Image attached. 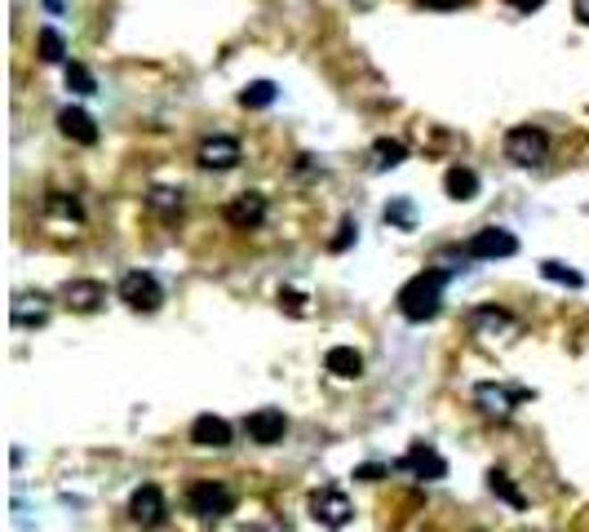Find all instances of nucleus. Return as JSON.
Wrapping results in <instances>:
<instances>
[{
  "label": "nucleus",
  "instance_id": "nucleus-1",
  "mask_svg": "<svg viewBox=\"0 0 589 532\" xmlns=\"http://www.w3.org/2000/svg\"><path fill=\"white\" fill-rule=\"evenodd\" d=\"M444 284H448V270H417L403 288H399V315L408 320V324H426V320H435L439 315V306H444Z\"/></svg>",
  "mask_w": 589,
  "mask_h": 532
},
{
  "label": "nucleus",
  "instance_id": "nucleus-2",
  "mask_svg": "<svg viewBox=\"0 0 589 532\" xmlns=\"http://www.w3.org/2000/svg\"><path fill=\"white\" fill-rule=\"evenodd\" d=\"M236 488L231 484H222V479H195L191 488H187V511L195 515V520H204V524H213V520H227L231 511H236Z\"/></svg>",
  "mask_w": 589,
  "mask_h": 532
},
{
  "label": "nucleus",
  "instance_id": "nucleus-3",
  "mask_svg": "<svg viewBox=\"0 0 589 532\" xmlns=\"http://www.w3.org/2000/svg\"><path fill=\"white\" fill-rule=\"evenodd\" d=\"M545 155H550V133L541 125H514L505 133V160L536 169V164H545Z\"/></svg>",
  "mask_w": 589,
  "mask_h": 532
},
{
  "label": "nucleus",
  "instance_id": "nucleus-4",
  "mask_svg": "<svg viewBox=\"0 0 589 532\" xmlns=\"http://www.w3.org/2000/svg\"><path fill=\"white\" fill-rule=\"evenodd\" d=\"M116 293L129 311H142V315H151V311L164 306V284H160L151 270H129V275L120 279Z\"/></svg>",
  "mask_w": 589,
  "mask_h": 532
},
{
  "label": "nucleus",
  "instance_id": "nucleus-5",
  "mask_svg": "<svg viewBox=\"0 0 589 532\" xmlns=\"http://www.w3.org/2000/svg\"><path fill=\"white\" fill-rule=\"evenodd\" d=\"M461 249H466L470 262H496V258H514L518 254V236L505 231V227H483V231H474Z\"/></svg>",
  "mask_w": 589,
  "mask_h": 532
},
{
  "label": "nucleus",
  "instance_id": "nucleus-6",
  "mask_svg": "<svg viewBox=\"0 0 589 532\" xmlns=\"http://www.w3.org/2000/svg\"><path fill=\"white\" fill-rule=\"evenodd\" d=\"M394 470H408V475H417V479H426V484L448 479V461H444V453H439L435 444H412V448L394 461Z\"/></svg>",
  "mask_w": 589,
  "mask_h": 532
},
{
  "label": "nucleus",
  "instance_id": "nucleus-7",
  "mask_svg": "<svg viewBox=\"0 0 589 532\" xmlns=\"http://www.w3.org/2000/svg\"><path fill=\"white\" fill-rule=\"evenodd\" d=\"M311 515L324 524V528H346L354 520V506H351V497L342 493V488H319L315 497H311Z\"/></svg>",
  "mask_w": 589,
  "mask_h": 532
},
{
  "label": "nucleus",
  "instance_id": "nucleus-8",
  "mask_svg": "<svg viewBox=\"0 0 589 532\" xmlns=\"http://www.w3.org/2000/svg\"><path fill=\"white\" fill-rule=\"evenodd\" d=\"M222 218H227L236 231H257V227L266 222V195H261V191H244V195H236V200L222 209Z\"/></svg>",
  "mask_w": 589,
  "mask_h": 532
},
{
  "label": "nucleus",
  "instance_id": "nucleus-9",
  "mask_svg": "<svg viewBox=\"0 0 589 532\" xmlns=\"http://www.w3.org/2000/svg\"><path fill=\"white\" fill-rule=\"evenodd\" d=\"M164 515H169V506H164V493H160L155 484H142V488L129 497V520H133V524L155 528V524H164Z\"/></svg>",
  "mask_w": 589,
  "mask_h": 532
},
{
  "label": "nucleus",
  "instance_id": "nucleus-10",
  "mask_svg": "<svg viewBox=\"0 0 589 532\" xmlns=\"http://www.w3.org/2000/svg\"><path fill=\"white\" fill-rule=\"evenodd\" d=\"M244 430H248V439L253 444H279L284 439V430H288V417H284V408H257V412H248V421H244Z\"/></svg>",
  "mask_w": 589,
  "mask_h": 532
},
{
  "label": "nucleus",
  "instance_id": "nucleus-11",
  "mask_svg": "<svg viewBox=\"0 0 589 532\" xmlns=\"http://www.w3.org/2000/svg\"><path fill=\"white\" fill-rule=\"evenodd\" d=\"M195 160H200L204 169H218V173H222V169H236L239 160H244V146H239L236 137H222V133H218V137H204V142H200Z\"/></svg>",
  "mask_w": 589,
  "mask_h": 532
},
{
  "label": "nucleus",
  "instance_id": "nucleus-12",
  "mask_svg": "<svg viewBox=\"0 0 589 532\" xmlns=\"http://www.w3.org/2000/svg\"><path fill=\"white\" fill-rule=\"evenodd\" d=\"M103 302H107V284H98V279H67L62 284V306H71L80 315L98 311Z\"/></svg>",
  "mask_w": 589,
  "mask_h": 532
},
{
  "label": "nucleus",
  "instance_id": "nucleus-13",
  "mask_svg": "<svg viewBox=\"0 0 589 532\" xmlns=\"http://www.w3.org/2000/svg\"><path fill=\"white\" fill-rule=\"evenodd\" d=\"M9 320H13V328H40L49 320V297L45 293H13Z\"/></svg>",
  "mask_w": 589,
  "mask_h": 532
},
{
  "label": "nucleus",
  "instance_id": "nucleus-14",
  "mask_svg": "<svg viewBox=\"0 0 589 532\" xmlns=\"http://www.w3.org/2000/svg\"><path fill=\"white\" fill-rule=\"evenodd\" d=\"M474 399H478V408H483L487 417H510L514 403L527 399V391H505V387H496V382H478V387H474Z\"/></svg>",
  "mask_w": 589,
  "mask_h": 532
},
{
  "label": "nucleus",
  "instance_id": "nucleus-15",
  "mask_svg": "<svg viewBox=\"0 0 589 532\" xmlns=\"http://www.w3.org/2000/svg\"><path fill=\"white\" fill-rule=\"evenodd\" d=\"M191 444L195 448H231V421L227 417H213V412L195 417L191 421Z\"/></svg>",
  "mask_w": 589,
  "mask_h": 532
},
{
  "label": "nucleus",
  "instance_id": "nucleus-16",
  "mask_svg": "<svg viewBox=\"0 0 589 532\" xmlns=\"http://www.w3.org/2000/svg\"><path fill=\"white\" fill-rule=\"evenodd\" d=\"M466 324H470L478 337H496V333H510L514 328V315L487 302V306H474L470 315H466Z\"/></svg>",
  "mask_w": 589,
  "mask_h": 532
},
{
  "label": "nucleus",
  "instance_id": "nucleus-17",
  "mask_svg": "<svg viewBox=\"0 0 589 532\" xmlns=\"http://www.w3.org/2000/svg\"><path fill=\"white\" fill-rule=\"evenodd\" d=\"M58 129L67 133L71 142H80V146H94V142H98V125H94V116L80 112V107H62V112H58Z\"/></svg>",
  "mask_w": 589,
  "mask_h": 532
},
{
  "label": "nucleus",
  "instance_id": "nucleus-18",
  "mask_svg": "<svg viewBox=\"0 0 589 532\" xmlns=\"http://www.w3.org/2000/svg\"><path fill=\"white\" fill-rule=\"evenodd\" d=\"M182 204H187V200H182V187H151V191H146V209L160 213L164 222H173V218L182 213Z\"/></svg>",
  "mask_w": 589,
  "mask_h": 532
},
{
  "label": "nucleus",
  "instance_id": "nucleus-19",
  "mask_svg": "<svg viewBox=\"0 0 589 532\" xmlns=\"http://www.w3.org/2000/svg\"><path fill=\"white\" fill-rule=\"evenodd\" d=\"M324 369H328L333 378H346V382H351V378L363 373V355H359L354 346H333V351L324 355Z\"/></svg>",
  "mask_w": 589,
  "mask_h": 532
},
{
  "label": "nucleus",
  "instance_id": "nucleus-20",
  "mask_svg": "<svg viewBox=\"0 0 589 532\" xmlns=\"http://www.w3.org/2000/svg\"><path fill=\"white\" fill-rule=\"evenodd\" d=\"M444 191H448L452 200L466 204V200L478 195V173H474V169H461V164H452V169L444 173Z\"/></svg>",
  "mask_w": 589,
  "mask_h": 532
},
{
  "label": "nucleus",
  "instance_id": "nucleus-21",
  "mask_svg": "<svg viewBox=\"0 0 589 532\" xmlns=\"http://www.w3.org/2000/svg\"><path fill=\"white\" fill-rule=\"evenodd\" d=\"M403 160H408V146H403L399 137H377V142H372V169H377V173L399 169Z\"/></svg>",
  "mask_w": 589,
  "mask_h": 532
},
{
  "label": "nucleus",
  "instance_id": "nucleus-22",
  "mask_svg": "<svg viewBox=\"0 0 589 532\" xmlns=\"http://www.w3.org/2000/svg\"><path fill=\"white\" fill-rule=\"evenodd\" d=\"M275 80H253V85H244L239 89V107H248V112H261V107H270L275 103Z\"/></svg>",
  "mask_w": 589,
  "mask_h": 532
},
{
  "label": "nucleus",
  "instance_id": "nucleus-23",
  "mask_svg": "<svg viewBox=\"0 0 589 532\" xmlns=\"http://www.w3.org/2000/svg\"><path fill=\"white\" fill-rule=\"evenodd\" d=\"M487 488H492V497H501V502H505V506H514V511H523V506H527V497L514 488V479H510L505 470H492V475H487Z\"/></svg>",
  "mask_w": 589,
  "mask_h": 532
},
{
  "label": "nucleus",
  "instance_id": "nucleus-24",
  "mask_svg": "<svg viewBox=\"0 0 589 532\" xmlns=\"http://www.w3.org/2000/svg\"><path fill=\"white\" fill-rule=\"evenodd\" d=\"M36 54H40V62H49V67H54V62H62V54H67V40H62L54 27H45V31L36 36Z\"/></svg>",
  "mask_w": 589,
  "mask_h": 532
},
{
  "label": "nucleus",
  "instance_id": "nucleus-25",
  "mask_svg": "<svg viewBox=\"0 0 589 532\" xmlns=\"http://www.w3.org/2000/svg\"><path fill=\"white\" fill-rule=\"evenodd\" d=\"M386 222L399 227V231H417V209H412V200H408V195L390 200V204H386Z\"/></svg>",
  "mask_w": 589,
  "mask_h": 532
},
{
  "label": "nucleus",
  "instance_id": "nucleus-26",
  "mask_svg": "<svg viewBox=\"0 0 589 532\" xmlns=\"http://www.w3.org/2000/svg\"><path fill=\"white\" fill-rule=\"evenodd\" d=\"M67 89H71V94H80V98H89V94H98V80H94V71H89V67L67 62Z\"/></svg>",
  "mask_w": 589,
  "mask_h": 532
},
{
  "label": "nucleus",
  "instance_id": "nucleus-27",
  "mask_svg": "<svg viewBox=\"0 0 589 532\" xmlns=\"http://www.w3.org/2000/svg\"><path fill=\"white\" fill-rule=\"evenodd\" d=\"M541 275H545V279H554V284H568V288H581V284H585V275H581V270H572L568 262H554V258H550V262H541Z\"/></svg>",
  "mask_w": 589,
  "mask_h": 532
},
{
  "label": "nucleus",
  "instance_id": "nucleus-28",
  "mask_svg": "<svg viewBox=\"0 0 589 532\" xmlns=\"http://www.w3.org/2000/svg\"><path fill=\"white\" fill-rule=\"evenodd\" d=\"M45 209H49V213H58V218H71V222H80V218H85L80 200H76V195H62V191H54V195L45 200Z\"/></svg>",
  "mask_w": 589,
  "mask_h": 532
},
{
  "label": "nucleus",
  "instance_id": "nucleus-29",
  "mask_svg": "<svg viewBox=\"0 0 589 532\" xmlns=\"http://www.w3.org/2000/svg\"><path fill=\"white\" fill-rule=\"evenodd\" d=\"M354 236H359V222H354V218H342V227H337V236L328 240V249H333V254H346L354 245Z\"/></svg>",
  "mask_w": 589,
  "mask_h": 532
},
{
  "label": "nucleus",
  "instance_id": "nucleus-30",
  "mask_svg": "<svg viewBox=\"0 0 589 532\" xmlns=\"http://www.w3.org/2000/svg\"><path fill=\"white\" fill-rule=\"evenodd\" d=\"M381 475H390V466H381V461H368V466L354 470V479H363V484H377Z\"/></svg>",
  "mask_w": 589,
  "mask_h": 532
},
{
  "label": "nucleus",
  "instance_id": "nucleus-31",
  "mask_svg": "<svg viewBox=\"0 0 589 532\" xmlns=\"http://www.w3.org/2000/svg\"><path fill=\"white\" fill-rule=\"evenodd\" d=\"M279 306H288L293 315H306V297H302V293H293V288H284V293H279Z\"/></svg>",
  "mask_w": 589,
  "mask_h": 532
},
{
  "label": "nucleus",
  "instance_id": "nucleus-32",
  "mask_svg": "<svg viewBox=\"0 0 589 532\" xmlns=\"http://www.w3.org/2000/svg\"><path fill=\"white\" fill-rule=\"evenodd\" d=\"M505 4H514V9H523V13H532V9H541L545 0H505Z\"/></svg>",
  "mask_w": 589,
  "mask_h": 532
},
{
  "label": "nucleus",
  "instance_id": "nucleus-33",
  "mask_svg": "<svg viewBox=\"0 0 589 532\" xmlns=\"http://www.w3.org/2000/svg\"><path fill=\"white\" fill-rule=\"evenodd\" d=\"M421 4H426V9H457L461 0H421Z\"/></svg>",
  "mask_w": 589,
  "mask_h": 532
},
{
  "label": "nucleus",
  "instance_id": "nucleus-34",
  "mask_svg": "<svg viewBox=\"0 0 589 532\" xmlns=\"http://www.w3.org/2000/svg\"><path fill=\"white\" fill-rule=\"evenodd\" d=\"M577 18H581V22L589 27V0H577Z\"/></svg>",
  "mask_w": 589,
  "mask_h": 532
},
{
  "label": "nucleus",
  "instance_id": "nucleus-35",
  "mask_svg": "<svg viewBox=\"0 0 589 532\" xmlns=\"http://www.w3.org/2000/svg\"><path fill=\"white\" fill-rule=\"evenodd\" d=\"M45 9H49V13H62V9H67V0H45Z\"/></svg>",
  "mask_w": 589,
  "mask_h": 532
}]
</instances>
